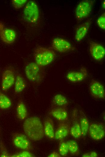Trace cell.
Returning a JSON list of instances; mask_svg holds the SVG:
<instances>
[{"instance_id":"obj_18","label":"cell","mask_w":105,"mask_h":157,"mask_svg":"<svg viewBox=\"0 0 105 157\" xmlns=\"http://www.w3.org/2000/svg\"><path fill=\"white\" fill-rule=\"evenodd\" d=\"M78 113L82 135L84 136L87 134L89 129V121L86 115L82 110L78 111Z\"/></svg>"},{"instance_id":"obj_10","label":"cell","mask_w":105,"mask_h":157,"mask_svg":"<svg viewBox=\"0 0 105 157\" xmlns=\"http://www.w3.org/2000/svg\"><path fill=\"white\" fill-rule=\"evenodd\" d=\"M52 45L55 50L60 53H65L72 49V44L66 40L60 38H56L52 40Z\"/></svg>"},{"instance_id":"obj_8","label":"cell","mask_w":105,"mask_h":157,"mask_svg":"<svg viewBox=\"0 0 105 157\" xmlns=\"http://www.w3.org/2000/svg\"><path fill=\"white\" fill-rule=\"evenodd\" d=\"M89 89L91 94L94 98L99 99L105 98L104 87L100 82L92 80L89 85Z\"/></svg>"},{"instance_id":"obj_13","label":"cell","mask_w":105,"mask_h":157,"mask_svg":"<svg viewBox=\"0 0 105 157\" xmlns=\"http://www.w3.org/2000/svg\"><path fill=\"white\" fill-rule=\"evenodd\" d=\"M88 72L84 67L81 68L78 71L68 72L67 74L66 78L70 82L77 83L84 80L88 76Z\"/></svg>"},{"instance_id":"obj_15","label":"cell","mask_w":105,"mask_h":157,"mask_svg":"<svg viewBox=\"0 0 105 157\" xmlns=\"http://www.w3.org/2000/svg\"><path fill=\"white\" fill-rule=\"evenodd\" d=\"M16 34L12 29L5 28L0 32V38L4 43L10 44L15 40Z\"/></svg>"},{"instance_id":"obj_29","label":"cell","mask_w":105,"mask_h":157,"mask_svg":"<svg viewBox=\"0 0 105 157\" xmlns=\"http://www.w3.org/2000/svg\"><path fill=\"white\" fill-rule=\"evenodd\" d=\"M97 24L99 27L102 29H105V12L102 14L98 18Z\"/></svg>"},{"instance_id":"obj_17","label":"cell","mask_w":105,"mask_h":157,"mask_svg":"<svg viewBox=\"0 0 105 157\" xmlns=\"http://www.w3.org/2000/svg\"><path fill=\"white\" fill-rule=\"evenodd\" d=\"M43 128L44 135L46 137L50 139H53L54 138V124L51 118L47 117L45 119Z\"/></svg>"},{"instance_id":"obj_3","label":"cell","mask_w":105,"mask_h":157,"mask_svg":"<svg viewBox=\"0 0 105 157\" xmlns=\"http://www.w3.org/2000/svg\"><path fill=\"white\" fill-rule=\"evenodd\" d=\"M41 66L36 62H31L27 64L25 68V72L27 79L30 81L38 83L42 81L44 74Z\"/></svg>"},{"instance_id":"obj_25","label":"cell","mask_w":105,"mask_h":157,"mask_svg":"<svg viewBox=\"0 0 105 157\" xmlns=\"http://www.w3.org/2000/svg\"><path fill=\"white\" fill-rule=\"evenodd\" d=\"M0 157H11V155L8 152L6 147L2 141H0Z\"/></svg>"},{"instance_id":"obj_1","label":"cell","mask_w":105,"mask_h":157,"mask_svg":"<svg viewBox=\"0 0 105 157\" xmlns=\"http://www.w3.org/2000/svg\"><path fill=\"white\" fill-rule=\"evenodd\" d=\"M23 128L26 136L31 140L39 141L44 136L43 126L40 119L37 117L26 119L24 123Z\"/></svg>"},{"instance_id":"obj_24","label":"cell","mask_w":105,"mask_h":157,"mask_svg":"<svg viewBox=\"0 0 105 157\" xmlns=\"http://www.w3.org/2000/svg\"><path fill=\"white\" fill-rule=\"evenodd\" d=\"M68 151L72 154L75 153L78 150V145L77 143L72 140L67 141L66 143Z\"/></svg>"},{"instance_id":"obj_22","label":"cell","mask_w":105,"mask_h":157,"mask_svg":"<svg viewBox=\"0 0 105 157\" xmlns=\"http://www.w3.org/2000/svg\"><path fill=\"white\" fill-rule=\"evenodd\" d=\"M11 104L10 99L0 90V108L2 110L7 109Z\"/></svg>"},{"instance_id":"obj_7","label":"cell","mask_w":105,"mask_h":157,"mask_svg":"<svg viewBox=\"0 0 105 157\" xmlns=\"http://www.w3.org/2000/svg\"><path fill=\"white\" fill-rule=\"evenodd\" d=\"M12 140L14 145L18 149L27 151L31 149L30 143L27 137L22 133H14L12 135Z\"/></svg>"},{"instance_id":"obj_21","label":"cell","mask_w":105,"mask_h":157,"mask_svg":"<svg viewBox=\"0 0 105 157\" xmlns=\"http://www.w3.org/2000/svg\"><path fill=\"white\" fill-rule=\"evenodd\" d=\"M26 83L25 80L21 75L18 73L15 78L14 82V91L16 93H19L26 87Z\"/></svg>"},{"instance_id":"obj_33","label":"cell","mask_w":105,"mask_h":157,"mask_svg":"<svg viewBox=\"0 0 105 157\" xmlns=\"http://www.w3.org/2000/svg\"><path fill=\"white\" fill-rule=\"evenodd\" d=\"M102 7L103 8H105V0L103 1V3H102Z\"/></svg>"},{"instance_id":"obj_12","label":"cell","mask_w":105,"mask_h":157,"mask_svg":"<svg viewBox=\"0 0 105 157\" xmlns=\"http://www.w3.org/2000/svg\"><path fill=\"white\" fill-rule=\"evenodd\" d=\"M88 130L91 137L94 140H100L105 136L104 128L101 124L92 123L90 125Z\"/></svg>"},{"instance_id":"obj_6","label":"cell","mask_w":105,"mask_h":157,"mask_svg":"<svg viewBox=\"0 0 105 157\" xmlns=\"http://www.w3.org/2000/svg\"><path fill=\"white\" fill-rule=\"evenodd\" d=\"M14 70L8 68L3 72L2 76L1 86L2 90L6 91L14 83L15 80Z\"/></svg>"},{"instance_id":"obj_4","label":"cell","mask_w":105,"mask_h":157,"mask_svg":"<svg viewBox=\"0 0 105 157\" xmlns=\"http://www.w3.org/2000/svg\"><path fill=\"white\" fill-rule=\"evenodd\" d=\"M94 1L85 0L81 1L75 10V16L78 21L82 20L89 16L93 6Z\"/></svg>"},{"instance_id":"obj_26","label":"cell","mask_w":105,"mask_h":157,"mask_svg":"<svg viewBox=\"0 0 105 157\" xmlns=\"http://www.w3.org/2000/svg\"><path fill=\"white\" fill-rule=\"evenodd\" d=\"M11 157H33L34 155L28 151L24 150L16 153L11 155Z\"/></svg>"},{"instance_id":"obj_2","label":"cell","mask_w":105,"mask_h":157,"mask_svg":"<svg viewBox=\"0 0 105 157\" xmlns=\"http://www.w3.org/2000/svg\"><path fill=\"white\" fill-rule=\"evenodd\" d=\"M55 56L56 54L53 50L46 47H38L34 51L36 63L41 67L50 64L54 60Z\"/></svg>"},{"instance_id":"obj_11","label":"cell","mask_w":105,"mask_h":157,"mask_svg":"<svg viewBox=\"0 0 105 157\" xmlns=\"http://www.w3.org/2000/svg\"><path fill=\"white\" fill-rule=\"evenodd\" d=\"M78 118V111L75 109L72 113V124L70 130L71 135L75 138H80L82 135Z\"/></svg>"},{"instance_id":"obj_9","label":"cell","mask_w":105,"mask_h":157,"mask_svg":"<svg viewBox=\"0 0 105 157\" xmlns=\"http://www.w3.org/2000/svg\"><path fill=\"white\" fill-rule=\"evenodd\" d=\"M90 53L94 59L97 61L101 60L104 57L105 50L101 44L93 41L90 42Z\"/></svg>"},{"instance_id":"obj_5","label":"cell","mask_w":105,"mask_h":157,"mask_svg":"<svg viewBox=\"0 0 105 157\" xmlns=\"http://www.w3.org/2000/svg\"><path fill=\"white\" fill-rule=\"evenodd\" d=\"M26 20L29 23H35L38 20L39 16L38 6L33 1H30L26 4L24 11Z\"/></svg>"},{"instance_id":"obj_23","label":"cell","mask_w":105,"mask_h":157,"mask_svg":"<svg viewBox=\"0 0 105 157\" xmlns=\"http://www.w3.org/2000/svg\"><path fill=\"white\" fill-rule=\"evenodd\" d=\"M54 103L59 107L65 106L67 105L68 101L65 97L60 94L55 95L53 98Z\"/></svg>"},{"instance_id":"obj_28","label":"cell","mask_w":105,"mask_h":157,"mask_svg":"<svg viewBox=\"0 0 105 157\" xmlns=\"http://www.w3.org/2000/svg\"><path fill=\"white\" fill-rule=\"evenodd\" d=\"M68 150L66 143L62 142L61 143L59 146V152L60 155L64 156L68 153Z\"/></svg>"},{"instance_id":"obj_19","label":"cell","mask_w":105,"mask_h":157,"mask_svg":"<svg viewBox=\"0 0 105 157\" xmlns=\"http://www.w3.org/2000/svg\"><path fill=\"white\" fill-rule=\"evenodd\" d=\"M50 114L54 118L59 120L62 121L67 118V112L64 108L58 107L52 109L50 111Z\"/></svg>"},{"instance_id":"obj_31","label":"cell","mask_w":105,"mask_h":157,"mask_svg":"<svg viewBox=\"0 0 105 157\" xmlns=\"http://www.w3.org/2000/svg\"><path fill=\"white\" fill-rule=\"evenodd\" d=\"M60 155L57 152H53L50 153L48 156L49 157H60Z\"/></svg>"},{"instance_id":"obj_20","label":"cell","mask_w":105,"mask_h":157,"mask_svg":"<svg viewBox=\"0 0 105 157\" xmlns=\"http://www.w3.org/2000/svg\"><path fill=\"white\" fill-rule=\"evenodd\" d=\"M17 115L20 120L25 119L27 117V111L26 107L21 101H19L16 107Z\"/></svg>"},{"instance_id":"obj_27","label":"cell","mask_w":105,"mask_h":157,"mask_svg":"<svg viewBox=\"0 0 105 157\" xmlns=\"http://www.w3.org/2000/svg\"><path fill=\"white\" fill-rule=\"evenodd\" d=\"M27 0H12L11 3L13 7L16 9L21 8L27 2Z\"/></svg>"},{"instance_id":"obj_32","label":"cell","mask_w":105,"mask_h":157,"mask_svg":"<svg viewBox=\"0 0 105 157\" xmlns=\"http://www.w3.org/2000/svg\"><path fill=\"white\" fill-rule=\"evenodd\" d=\"M4 26L3 24L0 22V32L4 28Z\"/></svg>"},{"instance_id":"obj_16","label":"cell","mask_w":105,"mask_h":157,"mask_svg":"<svg viewBox=\"0 0 105 157\" xmlns=\"http://www.w3.org/2000/svg\"><path fill=\"white\" fill-rule=\"evenodd\" d=\"M70 128L69 125L66 123H60L54 133V138L57 140H60L68 134Z\"/></svg>"},{"instance_id":"obj_14","label":"cell","mask_w":105,"mask_h":157,"mask_svg":"<svg viewBox=\"0 0 105 157\" xmlns=\"http://www.w3.org/2000/svg\"><path fill=\"white\" fill-rule=\"evenodd\" d=\"M91 19H89L77 27L75 37L77 41H81L86 36L91 24Z\"/></svg>"},{"instance_id":"obj_30","label":"cell","mask_w":105,"mask_h":157,"mask_svg":"<svg viewBox=\"0 0 105 157\" xmlns=\"http://www.w3.org/2000/svg\"><path fill=\"white\" fill-rule=\"evenodd\" d=\"M97 156V153L95 152H92L85 153L82 155V156L83 157H96Z\"/></svg>"}]
</instances>
